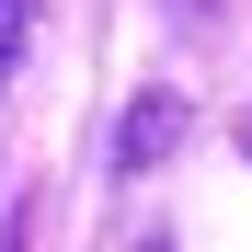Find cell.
Returning <instances> with one entry per match:
<instances>
[{"label": "cell", "mask_w": 252, "mask_h": 252, "mask_svg": "<svg viewBox=\"0 0 252 252\" xmlns=\"http://www.w3.org/2000/svg\"><path fill=\"white\" fill-rule=\"evenodd\" d=\"M23 34H34V0H0V92H12V58H23Z\"/></svg>", "instance_id": "7a4b0ae2"}, {"label": "cell", "mask_w": 252, "mask_h": 252, "mask_svg": "<svg viewBox=\"0 0 252 252\" xmlns=\"http://www.w3.org/2000/svg\"><path fill=\"white\" fill-rule=\"evenodd\" d=\"M172 138H184V92H138V103H126V126H115V172H149Z\"/></svg>", "instance_id": "6da1fadb"}, {"label": "cell", "mask_w": 252, "mask_h": 252, "mask_svg": "<svg viewBox=\"0 0 252 252\" xmlns=\"http://www.w3.org/2000/svg\"><path fill=\"white\" fill-rule=\"evenodd\" d=\"M23 229H34V206H12V218H0V252H23Z\"/></svg>", "instance_id": "3957f363"}, {"label": "cell", "mask_w": 252, "mask_h": 252, "mask_svg": "<svg viewBox=\"0 0 252 252\" xmlns=\"http://www.w3.org/2000/svg\"><path fill=\"white\" fill-rule=\"evenodd\" d=\"M149 252H172V241H149Z\"/></svg>", "instance_id": "277c9868"}]
</instances>
